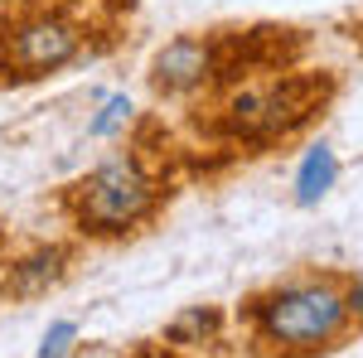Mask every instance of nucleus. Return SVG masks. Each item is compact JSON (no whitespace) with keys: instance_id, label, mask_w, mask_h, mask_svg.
I'll use <instances>...</instances> for the list:
<instances>
[{"instance_id":"f257e3e1","label":"nucleus","mask_w":363,"mask_h":358,"mask_svg":"<svg viewBox=\"0 0 363 358\" xmlns=\"http://www.w3.org/2000/svg\"><path fill=\"white\" fill-rule=\"evenodd\" d=\"M344 315H349V301L339 296V286L330 281H306V286H286L277 296L257 305V320H262V334L281 344V349H320L325 339H335L344 330Z\"/></svg>"},{"instance_id":"f03ea898","label":"nucleus","mask_w":363,"mask_h":358,"mask_svg":"<svg viewBox=\"0 0 363 358\" xmlns=\"http://www.w3.org/2000/svg\"><path fill=\"white\" fill-rule=\"evenodd\" d=\"M150 208V179L131 160H107L83 184V228L92 233H121Z\"/></svg>"},{"instance_id":"7ed1b4c3","label":"nucleus","mask_w":363,"mask_h":358,"mask_svg":"<svg viewBox=\"0 0 363 358\" xmlns=\"http://www.w3.org/2000/svg\"><path fill=\"white\" fill-rule=\"evenodd\" d=\"M73 54H78V34L63 20H49V15L5 29V44H0V63L25 73V78L29 73H49L58 63H68Z\"/></svg>"},{"instance_id":"20e7f679","label":"nucleus","mask_w":363,"mask_h":358,"mask_svg":"<svg viewBox=\"0 0 363 358\" xmlns=\"http://www.w3.org/2000/svg\"><path fill=\"white\" fill-rule=\"evenodd\" d=\"M301 116H306V87L286 83L281 92H247V97H238L228 121L242 136H272V131L301 121Z\"/></svg>"},{"instance_id":"39448f33","label":"nucleus","mask_w":363,"mask_h":358,"mask_svg":"<svg viewBox=\"0 0 363 358\" xmlns=\"http://www.w3.org/2000/svg\"><path fill=\"white\" fill-rule=\"evenodd\" d=\"M208 73H213V54H208V44H199V39H174V44L160 49V58H155V83L169 87V92L203 83Z\"/></svg>"},{"instance_id":"423d86ee","label":"nucleus","mask_w":363,"mask_h":358,"mask_svg":"<svg viewBox=\"0 0 363 358\" xmlns=\"http://www.w3.org/2000/svg\"><path fill=\"white\" fill-rule=\"evenodd\" d=\"M335 174H339V160L335 150L320 140V145H310L306 160H301V174H296V198L301 203H320L325 194L335 189Z\"/></svg>"},{"instance_id":"0eeeda50","label":"nucleus","mask_w":363,"mask_h":358,"mask_svg":"<svg viewBox=\"0 0 363 358\" xmlns=\"http://www.w3.org/2000/svg\"><path fill=\"white\" fill-rule=\"evenodd\" d=\"M73 339H78V325H73V320H58V325H49V334H44V344H39L34 358H63Z\"/></svg>"},{"instance_id":"6e6552de","label":"nucleus","mask_w":363,"mask_h":358,"mask_svg":"<svg viewBox=\"0 0 363 358\" xmlns=\"http://www.w3.org/2000/svg\"><path fill=\"white\" fill-rule=\"evenodd\" d=\"M126 116H131V102H126V97H112V102L102 107V116H92V126H87V131H92V136H112Z\"/></svg>"},{"instance_id":"1a4fd4ad","label":"nucleus","mask_w":363,"mask_h":358,"mask_svg":"<svg viewBox=\"0 0 363 358\" xmlns=\"http://www.w3.org/2000/svg\"><path fill=\"white\" fill-rule=\"evenodd\" d=\"M208 334L213 330V315H203V310H194V315H184V320H174V325H169V339H189V334Z\"/></svg>"}]
</instances>
